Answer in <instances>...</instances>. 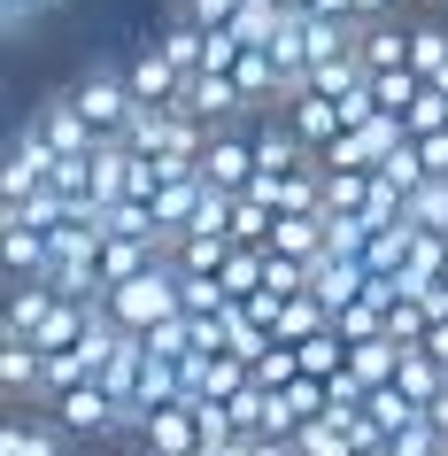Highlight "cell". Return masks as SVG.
I'll use <instances>...</instances> for the list:
<instances>
[{"mask_svg":"<svg viewBox=\"0 0 448 456\" xmlns=\"http://www.w3.org/2000/svg\"><path fill=\"white\" fill-rule=\"evenodd\" d=\"M371 201V170H325V209H363Z\"/></svg>","mask_w":448,"mask_h":456,"instance_id":"32","label":"cell"},{"mask_svg":"<svg viewBox=\"0 0 448 456\" xmlns=\"http://www.w3.org/2000/svg\"><path fill=\"white\" fill-rule=\"evenodd\" d=\"M263 287H271V294H302L309 287V264H302V256H286V248H263Z\"/></svg>","mask_w":448,"mask_h":456,"instance_id":"30","label":"cell"},{"mask_svg":"<svg viewBox=\"0 0 448 456\" xmlns=\"http://www.w3.org/2000/svg\"><path fill=\"white\" fill-rule=\"evenodd\" d=\"M410 216L433 224V232H448V178H425V186L410 193Z\"/></svg>","mask_w":448,"mask_h":456,"instance_id":"34","label":"cell"},{"mask_svg":"<svg viewBox=\"0 0 448 456\" xmlns=\"http://www.w3.org/2000/svg\"><path fill=\"white\" fill-rule=\"evenodd\" d=\"M363 77H371V70H363V54H332V62H317V70H309V86L340 101V94H355Z\"/></svg>","mask_w":448,"mask_h":456,"instance_id":"29","label":"cell"},{"mask_svg":"<svg viewBox=\"0 0 448 456\" xmlns=\"http://www.w3.org/2000/svg\"><path fill=\"white\" fill-rule=\"evenodd\" d=\"M371 287V264H363V256H317V264H309V294H317V302H325V310H348L355 294Z\"/></svg>","mask_w":448,"mask_h":456,"instance_id":"10","label":"cell"},{"mask_svg":"<svg viewBox=\"0 0 448 456\" xmlns=\"http://www.w3.org/2000/svg\"><path fill=\"white\" fill-rule=\"evenodd\" d=\"M62 0H0V31H31L39 16H54Z\"/></svg>","mask_w":448,"mask_h":456,"instance_id":"37","label":"cell"},{"mask_svg":"<svg viewBox=\"0 0 448 456\" xmlns=\"http://www.w3.org/2000/svg\"><path fill=\"white\" fill-rule=\"evenodd\" d=\"M355 456H395V449H387V441H363V449H355Z\"/></svg>","mask_w":448,"mask_h":456,"instance_id":"43","label":"cell"},{"mask_svg":"<svg viewBox=\"0 0 448 456\" xmlns=\"http://www.w3.org/2000/svg\"><path fill=\"white\" fill-rule=\"evenodd\" d=\"M201 178L240 193L248 178H256V132H240V124H216V132H209V155H201Z\"/></svg>","mask_w":448,"mask_h":456,"instance_id":"7","label":"cell"},{"mask_svg":"<svg viewBox=\"0 0 448 456\" xmlns=\"http://www.w3.org/2000/svg\"><path fill=\"white\" fill-rule=\"evenodd\" d=\"M402 124H410V132H441V124H448V94H441V86H425V94L402 109Z\"/></svg>","mask_w":448,"mask_h":456,"instance_id":"36","label":"cell"},{"mask_svg":"<svg viewBox=\"0 0 448 456\" xmlns=\"http://www.w3.org/2000/svg\"><path fill=\"white\" fill-rule=\"evenodd\" d=\"M193 348H201V317H193V310H170V317H155V325H147V356L186 363Z\"/></svg>","mask_w":448,"mask_h":456,"instance_id":"17","label":"cell"},{"mask_svg":"<svg viewBox=\"0 0 448 456\" xmlns=\"http://www.w3.org/2000/svg\"><path fill=\"white\" fill-rule=\"evenodd\" d=\"M178 101H186L201 124H240V117H248V94H240L232 70H193L186 86H178Z\"/></svg>","mask_w":448,"mask_h":456,"instance_id":"5","label":"cell"},{"mask_svg":"<svg viewBox=\"0 0 448 456\" xmlns=\"http://www.w3.org/2000/svg\"><path fill=\"white\" fill-rule=\"evenodd\" d=\"M70 94H77V109L94 117L101 140H109V132H124V124H132V109H140V94H132V70H117V62H94V70L77 77Z\"/></svg>","mask_w":448,"mask_h":456,"instance_id":"1","label":"cell"},{"mask_svg":"<svg viewBox=\"0 0 448 456\" xmlns=\"http://www.w3.org/2000/svg\"><path fill=\"white\" fill-rule=\"evenodd\" d=\"M155 39H163V54H170V62H178V70H201V39H209V31H201V24H193V16H186V8H178V16H170V24L163 31H155Z\"/></svg>","mask_w":448,"mask_h":456,"instance_id":"24","label":"cell"},{"mask_svg":"<svg viewBox=\"0 0 448 456\" xmlns=\"http://www.w3.org/2000/svg\"><path fill=\"white\" fill-rule=\"evenodd\" d=\"M279 24H286V8H279V0H240V8H232L240 47H271V39H279Z\"/></svg>","mask_w":448,"mask_h":456,"instance_id":"22","label":"cell"},{"mask_svg":"<svg viewBox=\"0 0 448 456\" xmlns=\"http://www.w3.org/2000/svg\"><path fill=\"white\" fill-rule=\"evenodd\" d=\"M31 117H39V132L54 140V155H94L101 147V132H94V117L77 109V94H47Z\"/></svg>","mask_w":448,"mask_h":456,"instance_id":"8","label":"cell"},{"mask_svg":"<svg viewBox=\"0 0 448 456\" xmlns=\"http://www.w3.org/2000/svg\"><path fill=\"white\" fill-rule=\"evenodd\" d=\"M402 0H355V24H379V16H395Z\"/></svg>","mask_w":448,"mask_h":456,"instance_id":"40","label":"cell"},{"mask_svg":"<svg viewBox=\"0 0 448 456\" xmlns=\"http://www.w3.org/2000/svg\"><path fill=\"white\" fill-rule=\"evenodd\" d=\"M410 140H418L425 170H433V178H448V124H441V132H410Z\"/></svg>","mask_w":448,"mask_h":456,"instance_id":"38","label":"cell"},{"mask_svg":"<svg viewBox=\"0 0 448 456\" xmlns=\"http://www.w3.org/2000/svg\"><path fill=\"white\" fill-rule=\"evenodd\" d=\"M302 163H317V147L294 124H256V170L263 178H286V170H302Z\"/></svg>","mask_w":448,"mask_h":456,"instance_id":"13","label":"cell"},{"mask_svg":"<svg viewBox=\"0 0 448 456\" xmlns=\"http://www.w3.org/2000/svg\"><path fill=\"white\" fill-rule=\"evenodd\" d=\"M294 371H302V356H294V340H271V348L256 356V379H263V387H286Z\"/></svg>","mask_w":448,"mask_h":456,"instance_id":"35","label":"cell"},{"mask_svg":"<svg viewBox=\"0 0 448 456\" xmlns=\"http://www.w3.org/2000/svg\"><path fill=\"white\" fill-rule=\"evenodd\" d=\"M410 62H418L425 77L448 70V24H410Z\"/></svg>","mask_w":448,"mask_h":456,"instance_id":"31","label":"cell"},{"mask_svg":"<svg viewBox=\"0 0 448 456\" xmlns=\"http://www.w3.org/2000/svg\"><path fill=\"white\" fill-rule=\"evenodd\" d=\"M86 325H94V310L62 294V302H54V310H47V325H39V333H31V340H39V348H47V356H54V348H77V340H86Z\"/></svg>","mask_w":448,"mask_h":456,"instance_id":"21","label":"cell"},{"mask_svg":"<svg viewBox=\"0 0 448 456\" xmlns=\"http://www.w3.org/2000/svg\"><path fill=\"white\" fill-rule=\"evenodd\" d=\"M355 54H363V70H402V62H410V24H402V16L363 24L355 31Z\"/></svg>","mask_w":448,"mask_h":456,"instance_id":"14","label":"cell"},{"mask_svg":"<svg viewBox=\"0 0 448 456\" xmlns=\"http://www.w3.org/2000/svg\"><path fill=\"white\" fill-rule=\"evenodd\" d=\"M332 325H340L348 340H371V333H387V302H379V294L363 287V294L348 302V310H332Z\"/></svg>","mask_w":448,"mask_h":456,"instance_id":"28","label":"cell"},{"mask_svg":"<svg viewBox=\"0 0 448 456\" xmlns=\"http://www.w3.org/2000/svg\"><path fill=\"white\" fill-rule=\"evenodd\" d=\"M47 170H54V140L39 132V117L8 140V155H0V201H24V193L47 186Z\"/></svg>","mask_w":448,"mask_h":456,"instance_id":"3","label":"cell"},{"mask_svg":"<svg viewBox=\"0 0 448 456\" xmlns=\"http://www.w3.org/2000/svg\"><path fill=\"white\" fill-rule=\"evenodd\" d=\"M47 410L70 426V441H117V395L101 379H77L62 395H47Z\"/></svg>","mask_w":448,"mask_h":456,"instance_id":"2","label":"cell"},{"mask_svg":"<svg viewBox=\"0 0 448 456\" xmlns=\"http://www.w3.org/2000/svg\"><path fill=\"white\" fill-rule=\"evenodd\" d=\"M425 302H433V317H448V279H441L433 294H425Z\"/></svg>","mask_w":448,"mask_h":456,"instance_id":"41","label":"cell"},{"mask_svg":"<svg viewBox=\"0 0 448 456\" xmlns=\"http://www.w3.org/2000/svg\"><path fill=\"white\" fill-rule=\"evenodd\" d=\"M371 94H379V109H395V117H402V109L425 94V70H418V62H402V70H371Z\"/></svg>","mask_w":448,"mask_h":456,"instance_id":"27","label":"cell"},{"mask_svg":"<svg viewBox=\"0 0 448 456\" xmlns=\"http://www.w3.org/2000/svg\"><path fill=\"white\" fill-rule=\"evenodd\" d=\"M0 264H8V279H47L54 271V232H39L24 216H0Z\"/></svg>","mask_w":448,"mask_h":456,"instance_id":"9","label":"cell"},{"mask_svg":"<svg viewBox=\"0 0 448 456\" xmlns=\"http://www.w3.org/2000/svg\"><path fill=\"white\" fill-rule=\"evenodd\" d=\"M0 216H24V224H39V232H54V224L70 216V193L39 186V193H24V201H0Z\"/></svg>","mask_w":448,"mask_h":456,"instance_id":"25","label":"cell"},{"mask_svg":"<svg viewBox=\"0 0 448 456\" xmlns=\"http://www.w3.org/2000/svg\"><path fill=\"white\" fill-rule=\"evenodd\" d=\"M178 8H186L193 24H232V8H240V0H178Z\"/></svg>","mask_w":448,"mask_h":456,"instance_id":"39","label":"cell"},{"mask_svg":"<svg viewBox=\"0 0 448 456\" xmlns=\"http://www.w3.org/2000/svg\"><path fill=\"white\" fill-rule=\"evenodd\" d=\"M132 441H140V456H201V418H193V403H163Z\"/></svg>","mask_w":448,"mask_h":456,"instance_id":"6","label":"cell"},{"mask_svg":"<svg viewBox=\"0 0 448 456\" xmlns=\"http://www.w3.org/2000/svg\"><path fill=\"white\" fill-rule=\"evenodd\" d=\"M70 449H77L70 426H62L47 403H24L8 426H0V456H70Z\"/></svg>","mask_w":448,"mask_h":456,"instance_id":"4","label":"cell"},{"mask_svg":"<svg viewBox=\"0 0 448 456\" xmlns=\"http://www.w3.org/2000/svg\"><path fill=\"white\" fill-rule=\"evenodd\" d=\"M54 302H62V294H54V279H8V310H0V333H39V325H47V310Z\"/></svg>","mask_w":448,"mask_h":456,"instance_id":"12","label":"cell"},{"mask_svg":"<svg viewBox=\"0 0 448 456\" xmlns=\"http://www.w3.org/2000/svg\"><path fill=\"white\" fill-rule=\"evenodd\" d=\"M124 70H132V94H140V101H178V86H186V70L163 54V39H155V47H140Z\"/></svg>","mask_w":448,"mask_h":456,"instance_id":"15","label":"cell"},{"mask_svg":"<svg viewBox=\"0 0 448 456\" xmlns=\"http://www.w3.org/2000/svg\"><path fill=\"white\" fill-rule=\"evenodd\" d=\"M294 356H302V371H317V379H332V371L348 363V333H340V325H325V333L294 340Z\"/></svg>","mask_w":448,"mask_h":456,"instance_id":"23","label":"cell"},{"mask_svg":"<svg viewBox=\"0 0 448 456\" xmlns=\"http://www.w3.org/2000/svg\"><path fill=\"white\" fill-rule=\"evenodd\" d=\"M402 356H410V340H395V333H371V340H348V363L363 371L371 387H387L402 371Z\"/></svg>","mask_w":448,"mask_h":456,"instance_id":"18","label":"cell"},{"mask_svg":"<svg viewBox=\"0 0 448 456\" xmlns=\"http://www.w3.org/2000/svg\"><path fill=\"white\" fill-rule=\"evenodd\" d=\"M232 232H186V240H178V264H186V271H224V264H232Z\"/></svg>","mask_w":448,"mask_h":456,"instance_id":"26","label":"cell"},{"mask_svg":"<svg viewBox=\"0 0 448 456\" xmlns=\"http://www.w3.org/2000/svg\"><path fill=\"white\" fill-rule=\"evenodd\" d=\"M216 279H224V287H232V294H240V302H248V294H256V287H263V248H232V264L216 271Z\"/></svg>","mask_w":448,"mask_h":456,"instance_id":"33","label":"cell"},{"mask_svg":"<svg viewBox=\"0 0 448 456\" xmlns=\"http://www.w3.org/2000/svg\"><path fill=\"white\" fill-rule=\"evenodd\" d=\"M294 449L302 456H355V433L332 418V410H317V418H302L294 426Z\"/></svg>","mask_w":448,"mask_h":456,"instance_id":"19","label":"cell"},{"mask_svg":"<svg viewBox=\"0 0 448 456\" xmlns=\"http://www.w3.org/2000/svg\"><path fill=\"white\" fill-rule=\"evenodd\" d=\"M410 240H418V216L402 209L395 224H379V232H371V248H363V264H371V271H402V264H410Z\"/></svg>","mask_w":448,"mask_h":456,"instance_id":"20","label":"cell"},{"mask_svg":"<svg viewBox=\"0 0 448 456\" xmlns=\"http://www.w3.org/2000/svg\"><path fill=\"white\" fill-rule=\"evenodd\" d=\"M286 124L302 132L309 147H332L340 132H348V117H340V101L317 94V86H302V94H286Z\"/></svg>","mask_w":448,"mask_h":456,"instance_id":"11","label":"cell"},{"mask_svg":"<svg viewBox=\"0 0 448 456\" xmlns=\"http://www.w3.org/2000/svg\"><path fill=\"white\" fill-rule=\"evenodd\" d=\"M279 8H286V16H309V8H317V0H279Z\"/></svg>","mask_w":448,"mask_h":456,"instance_id":"42","label":"cell"},{"mask_svg":"<svg viewBox=\"0 0 448 456\" xmlns=\"http://www.w3.org/2000/svg\"><path fill=\"white\" fill-rule=\"evenodd\" d=\"M232 77H240V94H248V109H263V101H286V77H279V62H271V47H240Z\"/></svg>","mask_w":448,"mask_h":456,"instance_id":"16","label":"cell"}]
</instances>
